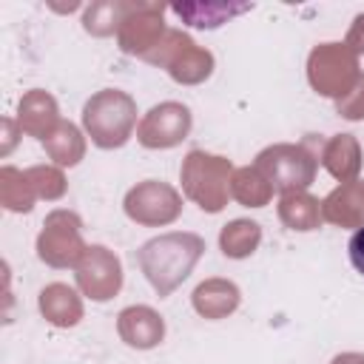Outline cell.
Wrapping results in <instances>:
<instances>
[{"instance_id": "1", "label": "cell", "mask_w": 364, "mask_h": 364, "mask_svg": "<svg viewBox=\"0 0 364 364\" xmlns=\"http://www.w3.org/2000/svg\"><path fill=\"white\" fill-rule=\"evenodd\" d=\"M202 250H205V242L196 233H165L145 242L136 259L142 273L154 284V290L159 296H168L173 287H179L191 276Z\"/></svg>"}, {"instance_id": "24", "label": "cell", "mask_w": 364, "mask_h": 364, "mask_svg": "<svg viewBox=\"0 0 364 364\" xmlns=\"http://www.w3.org/2000/svg\"><path fill=\"white\" fill-rule=\"evenodd\" d=\"M26 173H28L31 185H34V191H37L40 196H46V199H57V196L65 191L63 176H60L54 168H31V171H26Z\"/></svg>"}, {"instance_id": "3", "label": "cell", "mask_w": 364, "mask_h": 364, "mask_svg": "<svg viewBox=\"0 0 364 364\" xmlns=\"http://www.w3.org/2000/svg\"><path fill=\"white\" fill-rule=\"evenodd\" d=\"M230 162L205 151H191L182 162V188L185 193L208 213H216L228 202Z\"/></svg>"}, {"instance_id": "14", "label": "cell", "mask_w": 364, "mask_h": 364, "mask_svg": "<svg viewBox=\"0 0 364 364\" xmlns=\"http://www.w3.org/2000/svg\"><path fill=\"white\" fill-rule=\"evenodd\" d=\"M176 17H182L188 26L196 28H219L236 14L250 11V3H173L171 6Z\"/></svg>"}, {"instance_id": "19", "label": "cell", "mask_w": 364, "mask_h": 364, "mask_svg": "<svg viewBox=\"0 0 364 364\" xmlns=\"http://www.w3.org/2000/svg\"><path fill=\"white\" fill-rule=\"evenodd\" d=\"M279 219L290 230H313L321 222V208L304 191H293V193H284L282 196V202H279Z\"/></svg>"}, {"instance_id": "4", "label": "cell", "mask_w": 364, "mask_h": 364, "mask_svg": "<svg viewBox=\"0 0 364 364\" xmlns=\"http://www.w3.org/2000/svg\"><path fill=\"white\" fill-rule=\"evenodd\" d=\"M358 54H353L344 43H324V46H316L310 51V60H307V77H310V85L324 94V97H347L355 82L361 80L358 74Z\"/></svg>"}, {"instance_id": "8", "label": "cell", "mask_w": 364, "mask_h": 364, "mask_svg": "<svg viewBox=\"0 0 364 364\" xmlns=\"http://www.w3.org/2000/svg\"><path fill=\"white\" fill-rule=\"evenodd\" d=\"M179 210H182L179 193L171 185L156 179H148L131 188L125 196V213L142 225H168L179 216Z\"/></svg>"}, {"instance_id": "12", "label": "cell", "mask_w": 364, "mask_h": 364, "mask_svg": "<svg viewBox=\"0 0 364 364\" xmlns=\"http://www.w3.org/2000/svg\"><path fill=\"white\" fill-rule=\"evenodd\" d=\"M321 219L341 228H364V182H341V188L321 202Z\"/></svg>"}, {"instance_id": "9", "label": "cell", "mask_w": 364, "mask_h": 364, "mask_svg": "<svg viewBox=\"0 0 364 364\" xmlns=\"http://www.w3.org/2000/svg\"><path fill=\"white\" fill-rule=\"evenodd\" d=\"M162 14H165V6H159V3H134L131 14L122 20V26L117 31L122 51L136 54V57L151 54L168 31L162 23Z\"/></svg>"}, {"instance_id": "21", "label": "cell", "mask_w": 364, "mask_h": 364, "mask_svg": "<svg viewBox=\"0 0 364 364\" xmlns=\"http://www.w3.org/2000/svg\"><path fill=\"white\" fill-rule=\"evenodd\" d=\"M262 242V228L250 219H233L230 225L222 228V236H219V245H222V253L230 256V259H245L250 256Z\"/></svg>"}, {"instance_id": "15", "label": "cell", "mask_w": 364, "mask_h": 364, "mask_svg": "<svg viewBox=\"0 0 364 364\" xmlns=\"http://www.w3.org/2000/svg\"><path fill=\"white\" fill-rule=\"evenodd\" d=\"M57 102L46 91H31L20 100V128L34 136H48L57 128Z\"/></svg>"}, {"instance_id": "10", "label": "cell", "mask_w": 364, "mask_h": 364, "mask_svg": "<svg viewBox=\"0 0 364 364\" xmlns=\"http://www.w3.org/2000/svg\"><path fill=\"white\" fill-rule=\"evenodd\" d=\"M77 284L82 287L85 296H91L94 301H105L111 299L119 284H122V267H119V259L102 247V245H94L85 250V256L80 259L77 264Z\"/></svg>"}, {"instance_id": "23", "label": "cell", "mask_w": 364, "mask_h": 364, "mask_svg": "<svg viewBox=\"0 0 364 364\" xmlns=\"http://www.w3.org/2000/svg\"><path fill=\"white\" fill-rule=\"evenodd\" d=\"M43 145L51 154V159H57L60 165H77L82 159V139H80V131L71 122H60L43 139Z\"/></svg>"}, {"instance_id": "22", "label": "cell", "mask_w": 364, "mask_h": 364, "mask_svg": "<svg viewBox=\"0 0 364 364\" xmlns=\"http://www.w3.org/2000/svg\"><path fill=\"white\" fill-rule=\"evenodd\" d=\"M230 193H233L242 205H247V208H262V205H267L273 188H270V182L259 173V168L253 165V168H239V171L233 173V179H230Z\"/></svg>"}, {"instance_id": "20", "label": "cell", "mask_w": 364, "mask_h": 364, "mask_svg": "<svg viewBox=\"0 0 364 364\" xmlns=\"http://www.w3.org/2000/svg\"><path fill=\"white\" fill-rule=\"evenodd\" d=\"M134 3H119V0H100V3H91L82 14V26L85 31L97 34V37H105V34H114L119 31L122 20L131 14Z\"/></svg>"}, {"instance_id": "27", "label": "cell", "mask_w": 364, "mask_h": 364, "mask_svg": "<svg viewBox=\"0 0 364 364\" xmlns=\"http://www.w3.org/2000/svg\"><path fill=\"white\" fill-rule=\"evenodd\" d=\"M344 46H347L353 54H361V51H364V14H358V17L353 20V28H350Z\"/></svg>"}, {"instance_id": "5", "label": "cell", "mask_w": 364, "mask_h": 364, "mask_svg": "<svg viewBox=\"0 0 364 364\" xmlns=\"http://www.w3.org/2000/svg\"><path fill=\"white\" fill-rule=\"evenodd\" d=\"M259 173L273 191H304L316 176V156L304 145H270L256 156Z\"/></svg>"}, {"instance_id": "18", "label": "cell", "mask_w": 364, "mask_h": 364, "mask_svg": "<svg viewBox=\"0 0 364 364\" xmlns=\"http://www.w3.org/2000/svg\"><path fill=\"white\" fill-rule=\"evenodd\" d=\"M321 162L324 168L341 179V182H353L358 168H361V151H358V142L350 136V134H338L333 136L327 145H324V154H321Z\"/></svg>"}, {"instance_id": "6", "label": "cell", "mask_w": 364, "mask_h": 364, "mask_svg": "<svg viewBox=\"0 0 364 364\" xmlns=\"http://www.w3.org/2000/svg\"><path fill=\"white\" fill-rule=\"evenodd\" d=\"M142 60H148L154 65H165L168 74L176 82H202L210 74V68H213L210 51L199 48L182 31H165V37L159 40V46L151 54H145Z\"/></svg>"}, {"instance_id": "25", "label": "cell", "mask_w": 364, "mask_h": 364, "mask_svg": "<svg viewBox=\"0 0 364 364\" xmlns=\"http://www.w3.org/2000/svg\"><path fill=\"white\" fill-rule=\"evenodd\" d=\"M336 108H338V114L347 117V119H364V77L355 82V88H353L347 97H341V100L336 102Z\"/></svg>"}, {"instance_id": "13", "label": "cell", "mask_w": 364, "mask_h": 364, "mask_svg": "<svg viewBox=\"0 0 364 364\" xmlns=\"http://www.w3.org/2000/svg\"><path fill=\"white\" fill-rule=\"evenodd\" d=\"M117 330H119L125 344L139 347V350H148V347L159 344L162 336H165V324L151 307H128V310H122L119 321H117Z\"/></svg>"}, {"instance_id": "16", "label": "cell", "mask_w": 364, "mask_h": 364, "mask_svg": "<svg viewBox=\"0 0 364 364\" xmlns=\"http://www.w3.org/2000/svg\"><path fill=\"white\" fill-rule=\"evenodd\" d=\"M40 310L57 327H74L82 318V304L68 284H48L40 293Z\"/></svg>"}, {"instance_id": "2", "label": "cell", "mask_w": 364, "mask_h": 364, "mask_svg": "<svg viewBox=\"0 0 364 364\" xmlns=\"http://www.w3.org/2000/svg\"><path fill=\"white\" fill-rule=\"evenodd\" d=\"M82 125L100 148H119L128 142L136 125V105L128 94L105 88L94 94L82 108Z\"/></svg>"}, {"instance_id": "28", "label": "cell", "mask_w": 364, "mask_h": 364, "mask_svg": "<svg viewBox=\"0 0 364 364\" xmlns=\"http://www.w3.org/2000/svg\"><path fill=\"white\" fill-rule=\"evenodd\" d=\"M333 364H364V355H358V353H344V355H336Z\"/></svg>"}, {"instance_id": "11", "label": "cell", "mask_w": 364, "mask_h": 364, "mask_svg": "<svg viewBox=\"0 0 364 364\" xmlns=\"http://www.w3.org/2000/svg\"><path fill=\"white\" fill-rule=\"evenodd\" d=\"M188 131H191V111L179 102H162L142 117L136 136L145 148H171L182 142Z\"/></svg>"}, {"instance_id": "17", "label": "cell", "mask_w": 364, "mask_h": 364, "mask_svg": "<svg viewBox=\"0 0 364 364\" xmlns=\"http://www.w3.org/2000/svg\"><path fill=\"white\" fill-rule=\"evenodd\" d=\"M236 304H239V290L230 282L210 279V282H205L193 290V307L205 318H222V316L233 313Z\"/></svg>"}, {"instance_id": "7", "label": "cell", "mask_w": 364, "mask_h": 364, "mask_svg": "<svg viewBox=\"0 0 364 364\" xmlns=\"http://www.w3.org/2000/svg\"><path fill=\"white\" fill-rule=\"evenodd\" d=\"M85 250L88 247L80 239V219L68 210L48 213V219L43 225V233L37 239L40 259L51 267H68V264H80Z\"/></svg>"}, {"instance_id": "26", "label": "cell", "mask_w": 364, "mask_h": 364, "mask_svg": "<svg viewBox=\"0 0 364 364\" xmlns=\"http://www.w3.org/2000/svg\"><path fill=\"white\" fill-rule=\"evenodd\" d=\"M347 250H350V262H353V267L364 276V228H358V230L353 233Z\"/></svg>"}]
</instances>
